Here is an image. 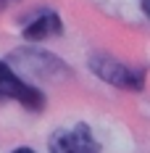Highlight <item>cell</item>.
<instances>
[{"label":"cell","instance_id":"7","mask_svg":"<svg viewBox=\"0 0 150 153\" xmlns=\"http://www.w3.org/2000/svg\"><path fill=\"white\" fill-rule=\"evenodd\" d=\"M0 3H5V0H0Z\"/></svg>","mask_w":150,"mask_h":153},{"label":"cell","instance_id":"2","mask_svg":"<svg viewBox=\"0 0 150 153\" xmlns=\"http://www.w3.org/2000/svg\"><path fill=\"white\" fill-rule=\"evenodd\" d=\"M5 100H13L18 106H24L27 111H42L45 108L42 90H37L27 79H21L5 61H0V103H5Z\"/></svg>","mask_w":150,"mask_h":153},{"label":"cell","instance_id":"3","mask_svg":"<svg viewBox=\"0 0 150 153\" xmlns=\"http://www.w3.org/2000/svg\"><path fill=\"white\" fill-rule=\"evenodd\" d=\"M50 153H100V143L87 124H74L50 137Z\"/></svg>","mask_w":150,"mask_h":153},{"label":"cell","instance_id":"6","mask_svg":"<svg viewBox=\"0 0 150 153\" xmlns=\"http://www.w3.org/2000/svg\"><path fill=\"white\" fill-rule=\"evenodd\" d=\"M140 3H142V11L150 16V0H140Z\"/></svg>","mask_w":150,"mask_h":153},{"label":"cell","instance_id":"4","mask_svg":"<svg viewBox=\"0 0 150 153\" xmlns=\"http://www.w3.org/2000/svg\"><path fill=\"white\" fill-rule=\"evenodd\" d=\"M61 32H63L61 16L55 11H50V8H42V11H34L24 21L21 37L29 40V42H42V40H50V37H58Z\"/></svg>","mask_w":150,"mask_h":153},{"label":"cell","instance_id":"5","mask_svg":"<svg viewBox=\"0 0 150 153\" xmlns=\"http://www.w3.org/2000/svg\"><path fill=\"white\" fill-rule=\"evenodd\" d=\"M11 153H37L34 148H29V145H18V148H13Z\"/></svg>","mask_w":150,"mask_h":153},{"label":"cell","instance_id":"1","mask_svg":"<svg viewBox=\"0 0 150 153\" xmlns=\"http://www.w3.org/2000/svg\"><path fill=\"white\" fill-rule=\"evenodd\" d=\"M90 71L98 79H103L105 85H113V87H119V90H142L145 87V69H140V66H129V63L119 61V58H113V56H108V53H95L90 58Z\"/></svg>","mask_w":150,"mask_h":153}]
</instances>
